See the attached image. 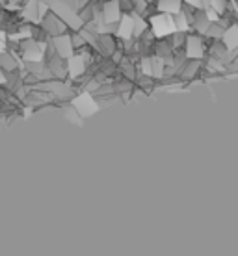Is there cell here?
I'll return each instance as SVG.
<instances>
[{
  "mask_svg": "<svg viewBox=\"0 0 238 256\" xmlns=\"http://www.w3.org/2000/svg\"><path fill=\"white\" fill-rule=\"evenodd\" d=\"M17 58H19V56H13V54H10L8 50L0 52V69L4 70L6 74H12V72L21 70Z\"/></svg>",
  "mask_w": 238,
  "mask_h": 256,
  "instance_id": "8",
  "label": "cell"
},
{
  "mask_svg": "<svg viewBox=\"0 0 238 256\" xmlns=\"http://www.w3.org/2000/svg\"><path fill=\"white\" fill-rule=\"evenodd\" d=\"M117 39H123V41H127V39H132L134 38V20H132V15L130 13H123L119 22L116 26V34H114Z\"/></svg>",
  "mask_w": 238,
  "mask_h": 256,
  "instance_id": "6",
  "label": "cell"
},
{
  "mask_svg": "<svg viewBox=\"0 0 238 256\" xmlns=\"http://www.w3.org/2000/svg\"><path fill=\"white\" fill-rule=\"evenodd\" d=\"M186 56L190 60H199L203 56V41L197 36L188 38L186 41Z\"/></svg>",
  "mask_w": 238,
  "mask_h": 256,
  "instance_id": "9",
  "label": "cell"
},
{
  "mask_svg": "<svg viewBox=\"0 0 238 256\" xmlns=\"http://www.w3.org/2000/svg\"><path fill=\"white\" fill-rule=\"evenodd\" d=\"M39 26H41V30L45 32V36H51V38H54V36H60V34H65L67 32V22H65L64 19H60L56 13L49 12L41 19V22H39Z\"/></svg>",
  "mask_w": 238,
  "mask_h": 256,
  "instance_id": "3",
  "label": "cell"
},
{
  "mask_svg": "<svg viewBox=\"0 0 238 256\" xmlns=\"http://www.w3.org/2000/svg\"><path fill=\"white\" fill-rule=\"evenodd\" d=\"M221 39H223V45H225L229 50H234L238 46V26L227 28L225 32H223V36H221Z\"/></svg>",
  "mask_w": 238,
  "mask_h": 256,
  "instance_id": "11",
  "label": "cell"
},
{
  "mask_svg": "<svg viewBox=\"0 0 238 256\" xmlns=\"http://www.w3.org/2000/svg\"><path fill=\"white\" fill-rule=\"evenodd\" d=\"M51 45H52V50L56 56L60 58H71L73 54H75V46H73V38L69 34H60V36H54L51 38Z\"/></svg>",
  "mask_w": 238,
  "mask_h": 256,
  "instance_id": "4",
  "label": "cell"
},
{
  "mask_svg": "<svg viewBox=\"0 0 238 256\" xmlns=\"http://www.w3.org/2000/svg\"><path fill=\"white\" fill-rule=\"evenodd\" d=\"M39 0H25V4L21 8V20L30 22V24H39V12H38Z\"/></svg>",
  "mask_w": 238,
  "mask_h": 256,
  "instance_id": "7",
  "label": "cell"
},
{
  "mask_svg": "<svg viewBox=\"0 0 238 256\" xmlns=\"http://www.w3.org/2000/svg\"><path fill=\"white\" fill-rule=\"evenodd\" d=\"M173 20H175V26H177V32H186L190 30V19H188V15L184 12H179L177 15H173Z\"/></svg>",
  "mask_w": 238,
  "mask_h": 256,
  "instance_id": "14",
  "label": "cell"
},
{
  "mask_svg": "<svg viewBox=\"0 0 238 256\" xmlns=\"http://www.w3.org/2000/svg\"><path fill=\"white\" fill-rule=\"evenodd\" d=\"M151 64H153V78H162L164 76V69H166V60L155 54L151 56Z\"/></svg>",
  "mask_w": 238,
  "mask_h": 256,
  "instance_id": "12",
  "label": "cell"
},
{
  "mask_svg": "<svg viewBox=\"0 0 238 256\" xmlns=\"http://www.w3.org/2000/svg\"><path fill=\"white\" fill-rule=\"evenodd\" d=\"M188 6H192V8H195V10H203L201 8V0H184Z\"/></svg>",
  "mask_w": 238,
  "mask_h": 256,
  "instance_id": "18",
  "label": "cell"
},
{
  "mask_svg": "<svg viewBox=\"0 0 238 256\" xmlns=\"http://www.w3.org/2000/svg\"><path fill=\"white\" fill-rule=\"evenodd\" d=\"M71 106L77 110V114L80 117L95 116L97 112H99V104H97L93 93H90V91H82V93H78L77 96H73Z\"/></svg>",
  "mask_w": 238,
  "mask_h": 256,
  "instance_id": "2",
  "label": "cell"
},
{
  "mask_svg": "<svg viewBox=\"0 0 238 256\" xmlns=\"http://www.w3.org/2000/svg\"><path fill=\"white\" fill-rule=\"evenodd\" d=\"M140 70L143 76H153V64H151V56H143L140 60Z\"/></svg>",
  "mask_w": 238,
  "mask_h": 256,
  "instance_id": "15",
  "label": "cell"
},
{
  "mask_svg": "<svg viewBox=\"0 0 238 256\" xmlns=\"http://www.w3.org/2000/svg\"><path fill=\"white\" fill-rule=\"evenodd\" d=\"M210 8H212L214 12L221 13L225 10V0H210Z\"/></svg>",
  "mask_w": 238,
  "mask_h": 256,
  "instance_id": "16",
  "label": "cell"
},
{
  "mask_svg": "<svg viewBox=\"0 0 238 256\" xmlns=\"http://www.w3.org/2000/svg\"><path fill=\"white\" fill-rule=\"evenodd\" d=\"M130 15L134 20V39H138L143 32H147V20L143 19V15H138V13H130Z\"/></svg>",
  "mask_w": 238,
  "mask_h": 256,
  "instance_id": "13",
  "label": "cell"
},
{
  "mask_svg": "<svg viewBox=\"0 0 238 256\" xmlns=\"http://www.w3.org/2000/svg\"><path fill=\"white\" fill-rule=\"evenodd\" d=\"M0 86H8V74L0 69Z\"/></svg>",
  "mask_w": 238,
  "mask_h": 256,
  "instance_id": "19",
  "label": "cell"
},
{
  "mask_svg": "<svg viewBox=\"0 0 238 256\" xmlns=\"http://www.w3.org/2000/svg\"><path fill=\"white\" fill-rule=\"evenodd\" d=\"M151 24V32L155 38H167V36H173L177 34V26H175L173 15H167V13H156L149 19Z\"/></svg>",
  "mask_w": 238,
  "mask_h": 256,
  "instance_id": "1",
  "label": "cell"
},
{
  "mask_svg": "<svg viewBox=\"0 0 238 256\" xmlns=\"http://www.w3.org/2000/svg\"><path fill=\"white\" fill-rule=\"evenodd\" d=\"M8 50V32L6 30H2L0 32V52Z\"/></svg>",
  "mask_w": 238,
  "mask_h": 256,
  "instance_id": "17",
  "label": "cell"
},
{
  "mask_svg": "<svg viewBox=\"0 0 238 256\" xmlns=\"http://www.w3.org/2000/svg\"><path fill=\"white\" fill-rule=\"evenodd\" d=\"M156 10L167 15H177L182 12V0H156Z\"/></svg>",
  "mask_w": 238,
  "mask_h": 256,
  "instance_id": "10",
  "label": "cell"
},
{
  "mask_svg": "<svg viewBox=\"0 0 238 256\" xmlns=\"http://www.w3.org/2000/svg\"><path fill=\"white\" fill-rule=\"evenodd\" d=\"M101 15H103L104 22L117 24L123 15L121 0H103V4H101Z\"/></svg>",
  "mask_w": 238,
  "mask_h": 256,
  "instance_id": "5",
  "label": "cell"
}]
</instances>
